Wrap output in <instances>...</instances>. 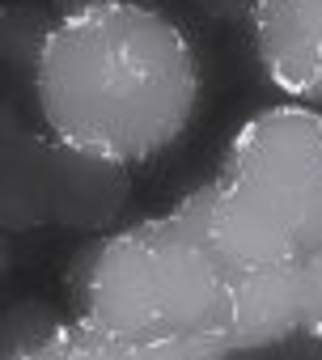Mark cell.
<instances>
[{
    "mask_svg": "<svg viewBox=\"0 0 322 360\" xmlns=\"http://www.w3.org/2000/svg\"><path fill=\"white\" fill-rule=\"evenodd\" d=\"M30 89L56 144L140 169L187 140L204 102V68L166 9L98 0L56 18Z\"/></svg>",
    "mask_w": 322,
    "mask_h": 360,
    "instance_id": "6da1fadb",
    "label": "cell"
},
{
    "mask_svg": "<svg viewBox=\"0 0 322 360\" xmlns=\"http://www.w3.org/2000/svg\"><path fill=\"white\" fill-rule=\"evenodd\" d=\"M238 271L212 238V183H200L170 212L102 233L72 318L208 360L229 335Z\"/></svg>",
    "mask_w": 322,
    "mask_h": 360,
    "instance_id": "7a4b0ae2",
    "label": "cell"
},
{
    "mask_svg": "<svg viewBox=\"0 0 322 360\" xmlns=\"http://www.w3.org/2000/svg\"><path fill=\"white\" fill-rule=\"evenodd\" d=\"M212 183V238L242 271L322 250V110L280 102L225 144Z\"/></svg>",
    "mask_w": 322,
    "mask_h": 360,
    "instance_id": "3957f363",
    "label": "cell"
},
{
    "mask_svg": "<svg viewBox=\"0 0 322 360\" xmlns=\"http://www.w3.org/2000/svg\"><path fill=\"white\" fill-rule=\"evenodd\" d=\"M292 339L322 343V250H314L297 263H284V267L238 271L233 322L217 352L276 347V343H292Z\"/></svg>",
    "mask_w": 322,
    "mask_h": 360,
    "instance_id": "277c9868",
    "label": "cell"
},
{
    "mask_svg": "<svg viewBox=\"0 0 322 360\" xmlns=\"http://www.w3.org/2000/svg\"><path fill=\"white\" fill-rule=\"evenodd\" d=\"M246 30L259 72L288 102L322 110V0H259Z\"/></svg>",
    "mask_w": 322,
    "mask_h": 360,
    "instance_id": "5b68a950",
    "label": "cell"
},
{
    "mask_svg": "<svg viewBox=\"0 0 322 360\" xmlns=\"http://www.w3.org/2000/svg\"><path fill=\"white\" fill-rule=\"evenodd\" d=\"M131 200V169L72 153L51 140L47 153V217L60 229L98 238L127 212Z\"/></svg>",
    "mask_w": 322,
    "mask_h": 360,
    "instance_id": "8992f818",
    "label": "cell"
},
{
    "mask_svg": "<svg viewBox=\"0 0 322 360\" xmlns=\"http://www.w3.org/2000/svg\"><path fill=\"white\" fill-rule=\"evenodd\" d=\"M47 153H51V136L26 127V119L9 102H0V233L13 238L51 225Z\"/></svg>",
    "mask_w": 322,
    "mask_h": 360,
    "instance_id": "52a82bcc",
    "label": "cell"
},
{
    "mask_svg": "<svg viewBox=\"0 0 322 360\" xmlns=\"http://www.w3.org/2000/svg\"><path fill=\"white\" fill-rule=\"evenodd\" d=\"M18 360H204V356L174 343H131L81 318H64L39 347H30Z\"/></svg>",
    "mask_w": 322,
    "mask_h": 360,
    "instance_id": "ba28073f",
    "label": "cell"
},
{
    "mask_svg": "<svg viewBox=\"0 0 322 360\" xmlns=\"http://www.w3.org/2000/svg\"><path fill=\"white\" fill-rule=\"evenodd\" d=\"M51 26H56V9L43 5V0H9V5H0V64H5V72L34 81Z\"/></svg>",
    "mask_w": 322,
    "mask_h": 360,
    "instance_id": "9c48e42d",
    "label": "cell"
},
{
    "mask_svg": "<svg viewBox=\"0 0 322 360\" xmlns=\"http://www.w3.org/2000/svg\"><path fill=\"white\" fill-rule=\"evenodd\" d=\"M60 322H64V314L51 301H43V297H26V301H13L9 309H0V360L26 356Z\"/></svg>",
    "mask_w": 322,
    "mask_h": 360,
    "instance_id": "30bf717a",
    "label": "cell"
},
{
    "mask_svg": "<svg viewBox=\"0 0 322 360\" xmlns=\"http://www.w3.org/2000/svg\"><path fill=\"white\" fill-rule=\"evenodd\" d=\"M208 360H322V343L318 339H292V343H276V347H246V352H217Z\"/></svg>",
    "mask_w": 322,
    "mask_h": 360,
    "instance_id": "8fae6325",
    "label": "cell"
},
{
    "mask_svg": "<svg viewBox=\"0 0 322 360\" xmlns=\"http://www.w3.org/2000/svg\"><path fill=\"white\" fill-rule=\"evenodd\" d=\"M191 5L217 26H246L259 0H191Z\"/></svg>",
    "mask_w": 322,
    "mask_h": 360,
    "instance_id": "7c38bea8",
    "label": "cell"
},
{
    "mask_svg": "<svg viewBox=\"0 0 322 360\" xmlns=\"http://www.w3.org/2000/svg\"><path fill=\"white\" fill-rule=\"evenodd\" d=\"M9 271H13V238L0 233V280H5Z\"/></svg>",
    "mask_w": 322,
    "mask_h": 360,
    "instance_id": "4fadbf2b",
    "label": "cell"
},
{
    "mask_svg": "<svg viewBox=\"0 0 322 360\" xmlns=\"http://www.w3.org/2000/svg\"><path fill=\"white\" fill-rule=\"evenodd\" d=\"M47 5L56 9V18L60 13H72V9H85V5H98V0H47Z\"/></svg>",
    "mask_w": 322,
    "mask_h": 360,
    "instance_id": "5bb4252c",
    "label": "cell"
}]
</instances>
